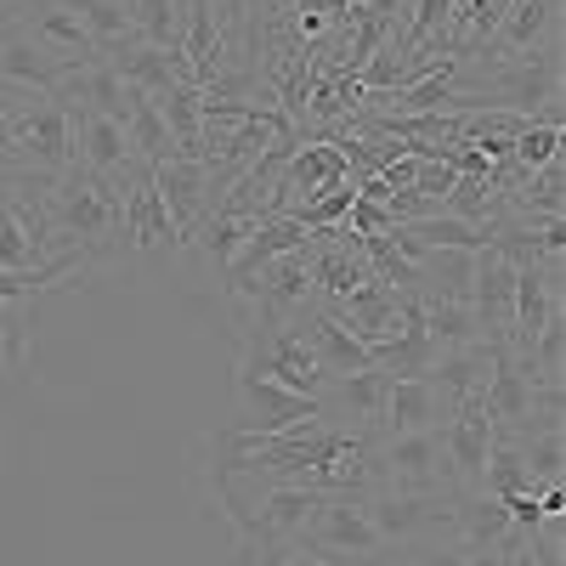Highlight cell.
Listing matches in <instances>:
<instances>
[{"label":"cell","mask_w":566,"mask_h":566,"mask_svg":"<svg viewBox=\"0 0 566 566\" xmlns=\"http://www.w3.org/2000/svg\"><path fill=\"white\" fill-rule=\"evenodd\" d=\"M40 255L45 261L63 255L85 277H97V272L130 261L119 181L69 165L52 187H45V199H40Z\"/></svg>","instance_id":"1"},{"label":"cell","mask_w":566,"mask_h":566,"mask_svg":"<svg viewBox=\"0 0 566 566\" xmlns=\"http://www.w3.org/2000/svg\"><path fill=\"white\" fill-rule=\"evenodd\" d=\"M216 499L239 538H301L317 522V510L328 504V493L317 488L250 476V470H216Z\"/></svg>","instance_id":"2"},{"label":"cell","mask_w":566,"mask_h":566,"mask_svg":"<svg viewBox=\"0 0 566 566\" xmlns=\"http://www.w3.org/2000/svg\"><path fill=\"white\" fill-rule=\"evenodd\" d=\"M239 368H255V374H266V380L290 386L301 397H323V386H328V374H323V363L306 340L301 317H255V323H244L239 328Z\"/></svg>","instance_id":"3"},{"label":"cell","mask_w":566,"mask_h":566,"mask_svg":"<svg viewBox=\"0 0 566 566\" xmlns=\"http://www.w3.org/2000/svg\"><path fill=\"white\" fill-rule=\"evenodd\" d=\"M301 544L328 555L335 566H380V560H391V544L380 538V527H374V515H368V488L363 493H328V504L301 533Z\"/></svg>","instance_id":"4"},{"label":"cell","mask_w":566,"mask_h":566,"mask_svg":"<svg viewBox=\"0 0 566 566\" xmlns=\"http://www.w3.org/2000/svg\"><path fill=\"white\" fill-rule=\"evenodd\" d=\"M7 119H12V165H23L45 181H57L74 165L63 97H7Z\"/></svg>","instance_id":"5"},{"label":"cell","mask_w":566,"mask_h":566,"mask_svg":"<svg viewBox=\"0 0 566 566\" xmlns=\"http://www.w3.org/2000/svg\"><path fill=\"white\" fill-rule=\"evenodd\" d=\"M368 488H386V493H453L442 437L437 431L368 437Z\"/></svg>","instance_id":"6"},{"label":"cell","mask_w":566,"mask_h":566,"mask_svg":"<svg viewBox=\"0 0 566 566\" xmlns=\"http://www.w3.org/2000/svg\"><path fill=\"white\" fill-rule=\"evenodd\" d=\"M154 181H159V199H165L176 232H181V239H193V232L216 216V205L227 199V187L239 181V176L216 170L210 159H181V154H170L165 165H154Z\"/></svg>","instance_id":"7"},{"label":"cell","mask_w":566,"mask_h":566,"mask_svg":"<svg viewBox=\"0 0 566 566\" xmlns=\"http://www.w3.org/2000/svg\"><path fill=\"white\" fill-rule=\"evenodd\" d=\"M312 419H323L317 397H301L255 368H232V419H227L232 431H295Z\"/></svg>","instance_id":"8"},{"label":"cell","mask_w":566,"mask_h":566,"mask_svg":"<svg viewBox=\"0 0 566 566\" xmlns=\"http://www.w3.org/2000/svg\"><path fill=\"white\" fill-rule=\"evenodd\" d=\"M119 199H125V244H130V261H170L187 250V239L176 232L165 199H159V181H154V165H136L125 181H119Z\"/></svg>","instance_id":"9"},{"label":"cell","mask_w":566,"mask_h":566,"mask_svg":"<svg viewBox=\"0 0 566 566\" xmlns=\"http://www.w3.org/2000/svg\"><path fill=\"white\" fill-rule=\"evenodd\" d=\"M459 397L437 386L431 374H391L386 380V413H380V437H419V431H442Z\"/></svg>","instance_id":"10"},{"label":"cell","mask_w":566,"mask_h":566,"mask_svg":"<svg viewBox=\"0 0 566 566\" xmlns=\"http://www.w3.org/2000/svg\"><path fill=\"white\" fill-rule=\"evenodd\" d=\"M18 29L40 45V52H52L57 63L69 69H85V63H97V40H91V29L80 23L74 12V0H23V18Z\"/></svg>","instance_id":"11"},{"label":"cell","mask_w":566,"mask_h":566,"mask_svg":"<svg viewBox=\"0 0 566 566\" xmlns=\"http://www.w3.org/2000/svg\"><path fill=\"white\" fill-rule=\"evenodd\" d=\"M549 45H560V0H510V12H504L499 34L482 45V57L488 63H522L533 52H549Z\"/></svg>","instance_id":"12"},{"label":"cell","mask_w":566,"mask_h":566,"mask_svg":"<svg viewBox=\"0 0 566 566\" xmlns=\"http://www.w3.org/2000/svg\"><path fill=\"white\" fill-rule=\"evenodd\" d=\"M69 142H74V165L91 170V176L125 181V176L136 170L125 119H108V114H97V108H69Z\"/></svg>","instance_id":"13"},{"label":"cell","mask_w":566,"mask_h":566,"mask_svg":"<svg viewBox=\"0 0 566 566\" xmlns=\"http://www.w3.org/2000/svg\"><path fill=\"white\" fill-rule=\"evenodd\" d=\"M69 74L74 69L57 63L52 52H40L23 29L0 34V97H57Z\"/></svg>","instance_id":"14"},{"label":"cell","mask_w":566,"mask_h":566,"mask_svg":"<svg viewBox=\"0 0 566 566\" xmlns=\"http://www.w3.org/2000/svg\"><path fill=\"white\" fill-rule=\"evenodd\" d=\"M470 312H476L482 346H510V323H515V266H510L504 250H482V255H476Z\"/></svg>","instance_id":"15"},{"label":"cell","mask_w":566,"mask_h":566,"mask_svg":"<svg viewBox=\"0 0 566 566\" xmlns=\"http://www.w3.org/2000/svg\"><path fill=\"white\" fill-rule=\"evenodd\" d=\"M40 301H0V402H12L29 380Z\"/></svg>","instance_id":"16"},{"label":"cell","mask_w":566,"mask_h":566,"mask_svg":"<svg viewBox=\"0 0 566 566\" xmlns=\"http://www.w3.org/2000/svg\"><path fill=\"white\" fill-rule=\"evenodd\" d=\"M108 63L119 69V80H125V85L148 91V97H165L170 85H199V80H193V69H187V57H181V52H165V45H148V40L125 45V52H114Z\"/></svg>","instance_id":"17"},{"label":"cell","mask_w":566,"mask_h":566,"mask_svg":"<svg viewBox=\"0 0 566 566\" xmlns=\"http://www.w3.org/2000/svg\"><path fill=\"white\" fill-rule=\"evenodd\" d=\"M301 328H306V340H312V352H317V363H323L328 380H335V374H363V368H374L368 346L352 335L340 317H328V312L312 306V312H301Z\"/></svg>","instance_id":"18"},{"label":"cell","mask_w":566,"mask_h":566,"mask_svg":"<svg viewBox=\"0 0 566 566\" xmlns=\"http://www.w3.org/2000/svg\"><path fill=\"white\" fill-rule=\"evenodd\" d=\"M419 323H424V346L431 357H448V352H464V346H482V328H476V312L470 301H419Z\"/></svg>","instance_id":"19"},{"label":"cell","mask_w":566,"mask_h":566,"mask_svg":"<svg viewBox=\"0 0 566 566\" xmlns=\"http://www.w3.org/2000/svg\"><path fill=\"white\" fill-rule=\"evenodd\" d=\"M165 125H170V142L181 159H205V91L199 85H170L165 97H154Z\"/></svg>","instance_id":"20"},{"label":"cell","mask_w":566,"mask_h":566,"mask_svg":"<svg viewBox=\"0 0 566 566\" xmlns=\"http://www.w3.org/2000/svg\"><path fill=\"white\" fill-rule=\"evenodd\" d=\"M125 136H130V154H136V165H165V159L176 154L170 125H165V114H159V103L148 97V91H136V97H130Z\"/></svg>","instance_id":"21"},{"label":"cell","mask_w":566,"mask_h":566,"mask_svg":"<svg viewBox=\"0 0 566 566\" xmlns=\"http://www.w3.org/2000/svg\"><path fill=\"white\" fill-rule=\"evenodd\" d=\"M402 232H408V239H419V244H431V250H493V227L448 216V210L424 216V221H402Z\"/></svg>","instance_id":"22"},{"label":"cell","mask_w":566,"mask_h":566,"mask_svg":"<svg viewBox=\"0 0 566 566\" xmlns=\"http://www.w3.org/2000/svg\"><path fill=\"white\" fill-rule=\"evenodd\" d=\"M74 12L91 29V40H97L103 57H114V52H125V45L142 40L136 23H130V12H125V0H74Z\"/></svg>","instance_id":"23"},{"label":"cell","mask_w":566,"mask_h":566,"mask_svg":"<svg viewBox=\"0 0 566 566\" xmlns=\"http://www.w3.org/2000/svg\"><path fill=\"white\" fill-rule=\"evenodd\" d=\"M125 12L136 34L165 52H181V23H187V0H125Z\"/></svg>","instance_id":"24"},{"label":"cell","mask_w":566,"mask_h":566,"mask_svg":"<svg viewBox=\"0 0 566 566\" xmlns=\"http://www.w3.org/2000/svg\"><path fill=\"white\" fill-rule=\"evenodd\" d=\"M239 566H335L301 538H239Z\"/></svg>","instance_id":"25"},{"label":"cell","mask_w":566,"mask_h":566,"mask_svg":"<svg viewBox=\"0 0 566 566\" xmlns=\"http://www.w3.org/2000/svg\"><path fill=\"white\" fill-rule=\"evenodd\" d=\"M560 159V125H527V130H515L510 142V165L515 170H544Z\"/></svg>","instance_id":"26"},{"label":"cell","mask_w":566,"mask_h":566,"mask_svg":"<svg viewBox=\"0 0 566 566\" xmlns=\"http://www.w3.org/2000/svg\"><path fill=\"white\" fill-rule=\"evenodd\" d=\"M18 18H23V0H0V34L18 29Z\"/></svg>","instance_id":"27"},{"label":"cell","mask_w":566,"mask_h":566,"mask_svg":"<svg viewBox=\"0 0 566 566\" xmlns=\"http://www.w3.org/2000/svg\"><path fill=\"white\" fill-rule=\"evenodd\" d=\"M0 470H7V402H0Z\"/></svg>","instance_id":"28"}]
</instances>
